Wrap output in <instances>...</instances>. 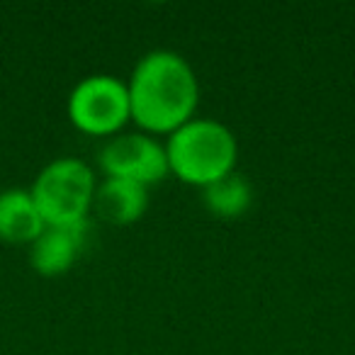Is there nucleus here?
Listing matches in <instances>:
<instances>
[{
    "label": "nucleus",
    "instance_id": "nucleus-9",
    "mask_svg": "<svg viewBox=\"0 0 355 355\" xmlns=\"http://www.w3.org/2000/svg\"><path fill=\"white\" fill-rule=\"evenodd\" d=\"M202 202L214 217L236 219L248 212L253 202V188L241 173H229L202 188Z\"/></svg>",
    "mask_w": 355,
    "mask_h": 355
},
{
    "label": "nucleus",
    "instance_id": "nucleus-3",
    "mask_svg": "<svg viewBox=\"0 0 355 355\" xmlns=\"http://www.w3.org/2000/svg\"><path fill=\"white\" fill-rule=\"evenodd\" d=\"M95 175L80 158H56L46 163L32 185V198L49 227L83 222L93 205Z\"/></svg>",
    "mask_w": 355,
    "mask_h": 355
},
{
    "label": "nucleus",
    "instance_id": "nucleus-2",
    "mask_svg": "<svg viewBox=\"0 0 355 355\" xmlns=\"http://www.w3.org/2000/svg\"><path fill=\"white\" fill-rule=\"evenodd\" d=\"M163 148L168 171L200 188L234 173L236 163V139L232 129L207 117H193L180 124L171 132Z\"/></svg>",
    "mask_w": 355,
    "mask_h": 355
},
{
    "label": "nucleus",
    "instance_id": "nucleus-6",
    "mask_svg": "<svg viewBox=\"0 0 355 355\" xmlns=\"http://www.w3.org/2000/svg\"><path fill=\"white\" fill-rule=\"evenodd\" d=\"M85 232L88 222L76 224H61V227H49L32 241L30 248V263L40 275L54 277L66 272L78 258L80 248L85 243Z\"/></svg>",
    "mask_w": 355,
    "mask_h": 355
},
{
    "label": "nucleus",
    "instance_id": "nucleus-1",
    "mask_svg": "<svg viewBox=\"0 0 355 355\" xmlns=\"http://www.w3.org/2000/svg\"><path fill=\"white\" fill-rule=\"evenodd\" d=\"M129 110L139 127L146 132H175L193 119L200 85L190 64L175 51H148L134 66L127 83Z\"/></svg>",
    "mask_w": 355,
    "mask_h": 355
},
{
    "label": "nucleus",
    "instance_id": "nucleus-5",
    "mask_svg": "<svg viewBox=\"0 0 355 355\" xmlns=\"http://www.w3.org/2000/svg\"><path fill=\"white\" fill-rule=\"evenodd\" d=\"M100 166L107 178H124L139 185L158 183L168 173V158L163 144L146 134H119L100 151Z\"/></svg>",
    "mask_w": 355,
    "mask_h": 355
},
{
    "label": "nucleus",
    "instance_id": "nucleus-7",
    "mask_svg": "<svg viewBox=\"0 0 355 355\" xmlns=\"http://www.w3.org/2000/svg\"><path fill=\"white\" fill-rule=\"evenodd\" d=\"M46 222L30 190L8 188L0 193V239L10 243H32Z\"/></svg>",
    "mask_w": 355,
    "mask_h": 355
},
{
    "label": "nucleus",
    "instance_id": "nucleus-4",
    "mask_svg": "<svg viewBox=\"0 0 355 355\" xmlns=\"http://www.w3.org/2000/svg\"><path fill=\"white\" fill-rule=\"evenodd\" d=\"M69 117L88 134H114L132 117L127 83L105 73L83 78L69 95Z\"/></svg>",
    "mask_w": 355,
    "mask_h": 355
},
{
    "label": "nucleus",
    "instance_id": "nucleus-8",
    "mask_svg": "<svg viewBox=\"0 0 355 355\" xmlns=\"http://www.w3.org/2000/svg\"><path fill=\"white\" fill-rule=\"evenodd\" d=\"M93 205L103 219L112 224H132L144 214L148 205L146 188L124 178H105L95 188Z\"/></svg>",
    "mask_w": 355,
    "mask_h": 355
}]
</instances>
